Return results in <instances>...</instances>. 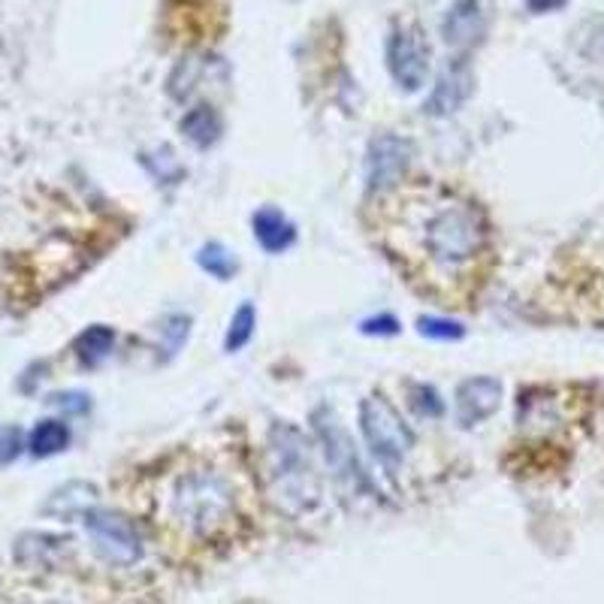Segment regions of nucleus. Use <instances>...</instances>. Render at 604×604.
<instances>
[{
  "mask_svg": "<svg viewBox=\"0 0 604 604\" xmlns=\"http://www.w3.org/2000/svg\"><path fill=\"white\" fill-rule=\"evenodd\" d=\"M366 224L396 272L447 309H471L496 263L486 209L454 182L399 178L372 190Z\"/></svg>",
  "mask_w": 604,
  "mask_h": 604,
  "instance_id": "1",
  "label": "nucleus"
},
{
  "mask_svg": "<svg viewBox=\"0 0 604 604\" xmlns=\"http://www.w3.org/2000/svg\"><path fill=\"white\" fill-rule=\"evenodd\" d=\"M127 502L178 559H215L255 535L260 481L242 447L182 444L136 471Z\"/></svg>",
  "mask_w": 604,
  "mask_h": 604,
  "instance_id": "2",
  "label": "nucleus"
},
{
  "mask_svg": "<svg viewBox=\"0 0 604 604\" xmlns=\"http://www.w3.org/2000/svg\"><path fill=\"white\" fill-rule=\"evenodd\" d=\"M0 604H158V599L134 583L73 568L61 553L46 563L15 559L13 571L0 578Z\"/></svg>",
  "mask_w": 604,
  "mask_h": 604,
  "instance_id": "3",
  "label": "nucleus"
},
{
  "mask_svg": "<svg viewBox=\"0 0 604 604\" xmlns=\"http://www.w3.org/2000/svg\"><path fill=\"white\" fill-rule=\"evenodd\" d=\"M267 447V478L275 502L294 517L318 508L323 490L311 463L309 442L294 427H279Z\"/></svg>",
  "mask_w": 604,
  "mask_h": 604,
  "instance_id": "4",
  "label": "nucleus"
},
{
  "mask_svg": "<svg viewBox=\"0 0 604 604\" xmlns=\"http://www.w3.org/2000/svg\"><path fill=\"white\" fill-rule=\"evenodd\" d=\"M360 430L369 447H372V454L378 457V463L390 474H396V471L403 469L405 457L415 451V432L408 430V423L396 411V405L390 403L387 396H381V393L360 403Z\"/></svg>",
  "mask_w": 604,
  "mask_h": 604,
  "instance_id": "5",
  "label": "nucleus"
},
{
  "mask_svg": "<svg viewBox=\"0 0 604 604\" xmlns=\"http://www.w3.org/2000/svg\"><path fill=\"white\" fill-rule=\"evenodd\" d=\"M85 529L95 538L97 553L115 568H131L143 553V541L131 520L112 510H85Z\"/></svg>",
  "mask_w": 604,
  "mask_h": 604,
  "instance_id": "6",
  "label": "nucleus"
},
{
  "mask_svg": "<svg viewBox=\"0 0 604 604\" xmlns=\"http://www.w3.org/2000/svg\"><path fill=\"white\" fill-rule=\"evenodd\" d=\"M387 64L393 79L403 85L405 91H417L427 73H430V46L423 42L417 27H399L387 42Z\"/></svg>",
  "mask_w": 604,
  "mask_h": 604,
  "instance_id": "7",
  "label": "nucleus"
},
{
  "mask_svg": "<svg viewBox=\"0 0 604 604\" xmlns=\"http://www.w3.org/2000/svg\"><path fill=\"white\" fill-rule=\"evenodd\" d=\"M502 399V384L496 378H471L457 390V415L459 423L474 427L493 415Z\"/></svg>",
  "mask_w": 604,
  "mask_h": 604,
  "instance_id": "8",
  "label": "nucleus"
},
{
  "mask_svg": "<svg viewBox=\"0 0 604 604\" xmlns=\"http://www.w3.org/2000/svg\"><path fill=\"white\" fill-rule=\"evenodd\" d=\"M444 42L454 49H466L471 42H478L483 37V13L481 0H457L442 25Z\"/></svg>",
  "mask_w": 604,
  "mask_h": 604,
  "instance_id": "9",
  "label": "nucleus"
},
{
  "mask_svg": "<svg viewBox=\"0 0 604 604\" xmlns=\"http://www.w3.org/2000/svg\"><path fill=\"white\" fill-rule=\"evenodd\" d=\"M405 155H408V146H405L403 139H393V136H381L378 139L375 146H372V158H369L372 190H384L403 178Z\"/></svg>",
  "mask_w": 604,
  "mask_h": 604,
  "instance_id": "10",
  "label": "nucleus"
},
{
  "mask_svg": "<svg viewBox=\"0 0 604 604\" xmlns=\"http://www.w3.org/2000/svg\"><path fill=\"white\" fill-rule=\"evenodd\" d=\"M469 70H466V64L463 61H457L454 67H447V73L442 76V82H439V88L432 91L430 97V112H435V115H447V112H454V109L466 100V95H469Z\"/></svg>",
  "mask_w": 604,
  "mask_h": 604,
  "instance_id": "11",
  "label": "nucleus"
},
{
  "mask_svg": "<svg viewBox=\"0 0 604 604\" xmlns=\"http://www.w3.org/2000/svg\"><path fill=\"white\" fill-rule=\"evenodd\" d=\"M255 236L267 251L279 255L284 248H291V242H294V224H291L282 212L263 209V212H257L255 215Z\"/></svg>",
  "mask_w": 604,
  "mask_h": 604,
  "instance_id": "12",
  "label": "nucleus"
},
{
  "mask_svg": "<svg viewBox=\"0 0 604 604\" xmlns=\"http://www.w3.org/2000/svg\"><path fill=\"white\" fill-rule=\"evenodd\" d=\"M182 131L188 134L190 143L209 146V143H215L218 134H221V119H218L212 107H197L190 109L188 115L182 119Z\"/></svg>",
  "mask_w": 604,
  "mask_h": 604,
  "instance_id": "13",
  "label": "nucleus"
},
{
  "mask_svg": "<svg viewBox=\"0 0 604 604\" xmlns=\"http://www.w3.org/2000/svg\"><path fill=\"white\" fill-rule=\"evenodd\" d=\"M67 442V423H61V420H42L40 427L34 430V435H30V451H34L37 457H52L58 451H64Z\"/></svg>",
  "mask_w": 604,
  "mask_h": 604,
  "instance_id": "14",
  "label": "nucleus"
},
{
  "mask_svg": "<svg viewBox=\"0 0 604 604\" xmlns=\"http://www.w3.org/2000/svg\"><path fill=\"white\" fill-rule=\"evenodd\" d=\"M112 330L109 326H91V330H85L79 338H76V354H79L82 362H88V366H97V362L107 357L109 350H112Z\"/></svg>",
  "mask_w": 604,
  "mask_h": 604,
  "instance_id": "15",
  "label": "nucleus"
},
{
  "mask_svg": "<svg viewBox=\"0 0 604 604\" xmlns=\"http://www.w3.org/2000/svg\"><path fill=\"white\" fill-rule=\"evenodd\" d=\"M255 333V309L251 306H242L233 321H230V333H227V350H239L242 345H248V338Z\"/></svg>",
  "mask_w": 604,
  "mask_h": 604,
  "instance_id": "16",
  "label": "nucleus"
},
{
  "mask_svg": "<svg viewBox=\"0 0 604 604\" xmlns=\"http://www.w3.org/2000/svg\"><path fill=\"white\" fill-rule=\"evenodd\" d=\"M200 267L206 272H212L215 279H230L233 269H236V260L221 248V245H206L200 251Z\"/></svg>",
  "mask_w": 604,
  "mask_h": 604,
  "instance_id": "17",
  "label": "nucleus"
},
{
  "mask_svg": "<svg viewBox=\"0 0 604 604\" xmlns=\"http://www.w3.org/2000/svg\"><path fill=\"white\" fill-rule=\"evenodd\" d=\"M420 333L430 338H457L463 330H459L457 323L442 321V318H423L420 321Z\"/></svg>",
  "mask_w": 604,
  "mask_h": 604,
  "instance_id": "18",
  "label": "nucleus"
},
{
  "mask_svg": "<svg viewBox=\"0 0 604 604\" xmlns=\"http://www.w3.org/2000/svg\"><path fill=\"white\" fill-rule=\"evenodd\" d=\"M19 454V432L0 430V463L13 459Z\"/></svg>",
  "mask_w": 604,
  "mask_h": 604,
  "instance_id": "19",
  "label": "nucleus"
},
{
  "mask_svg": "<svg viewBox=\"0 0 604 604\" xmlns=\"http://www.w3.org/2000/svg\"><path fill=\"white\" fill-rule=\"evenodd\" d=\"M565 0H529V7L535 10V13H551L556 7H563Z\"/></svg>",
  "mask_w": 604,
  "mask_h": 604,
  "instance_id": "20",
  "label": "nucleus"
}]
</instances>
